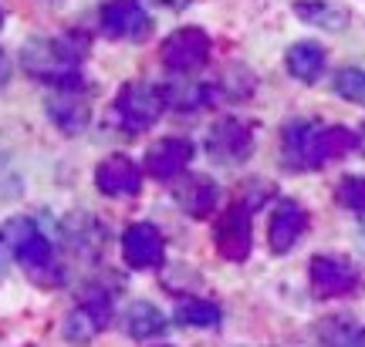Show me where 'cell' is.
<instances>
[{"label": "cell", "instance_id": "cell-8", "mask_svg": "<svg viewBox=\"0 0 365 347\" xmlns=\"http://www.w3.org/2000/svg\"><path fill=\"white\" fill-rule=\"evenodd\" d=\"M308 273H312L314 297H322V300L345 297L359 287V270L345 257H314Z\"/></svg>", "mask_w": 365, "mask_h": 347}, {"label": "cell", "instance_id": "cell-4", "mask_svg": "<svg viewBox=\"0 0 365 347\" xmlns=\"http://www.w3.org/2000/svg\"><path fill=\"white\" fill-rule=\"evenodd\" d=\"M159 58H163V65L170 68V71H180V75L200 71L210 61L207 31H200V27H180V31H173L170 38L163 41Z\"/></svg>", "mask_w": 365, "mask_h": 347}, {"label": "cell", "instance_id": "cell-18", "mask_svg": "<svg viewBox=\"0 0 365 347\" xmlns=\"http://www.w3.org/2000/svg\"><path fill=\"white\" fill-rule=\"evenodd\" d=\"M294 14H298L304 24H314V27H322V31H345L349 21H352L345 7L328 4V0H298Z\"/></svg>", "mask_w": 365, "mask_h": 347}, {"label": "cell", "instance_id": "cell-19", "mask_svg": "<svg viewBox=\"0 0 365 347\" xmlns=\"http://www.w3.org/2000/svg\"><path fill=\"white\" fill-rule=\"evenodd\" d=\"M335 95L352 105H365V71L359 68H345L335 75Z\"/></svg>", "mask_w": 365, "mask_h": 347}, {"label": "cell", "instance_id": "cell-11", "mask_svg": "<svg viewBox=\"0 0 365 347\" xmlns=\"http://www.w3.org/2000/svg\"><path fill=\"white\" fill-rule=\"evenodd\" d=\"M304 230H308V213H304V206H298L294 199H287V203H281V206L274 209L271 226H267V243H271V250L277 257H281V253H291V250L298 246V240L304 236Z\"/></svg>", "mask_w": 365, "mask_h": 347}, {"label": "cell", "instance_id": "cell-17", "mask_svg": "<svg viewBox=\"0 0 365 347\" xmlns=\"http://www.w3.org/2000/svg\"><path fill=\"white\" fill-rule=\"evenodd\" d=\"M166 314L156 307V304H149V300H135L125 314V331H129L135 341H153V337H163L166 334Z\"/></svg>", "mask_w": 365, "mask_h": 347}, {"label": "cell", "instance_id": "cell-24", "mask_svg": "<svg viewBox=\"0 0 365 347\" xmlns=\"http://www.w3.org/2000/svg\"><path fill=\"white\" fill-rule=\"evenodd\" d=\"M149 4H163V7H173V11H182L190 0H149Z\"/></svg>", "mask_w": 365, "mask_h": 347}, {"label": "cell", "instance_id": "cell-7", "mask_svg": "<svg viewBox=\"0 0 365 347\" xmlns=\"http://www.w3.org/2000/svg\"><path fill=\"white\" fill-rule=\"evenodd\" d=\"M122 257L132 270H153L166 260V240L153 223H132L122 236Z\"/></svg>", "mask_w": 365, "mask_h": 347}, {"label": "cell", "instance_id": "cell-9", "mask_svg": "<svg viewBox=\"0 0 365 347\" xmlns=\"http://www.w3.org/2000/svg\"><path fill=\"white\" fill-rule=\"evenodd\" d=\"M250 145H254V132H250L247 122L240 118H223L213 125L207 139V152L217 159V162H240L250 155Z\"/></svg>", "mask_w": 365, "mask_h": 347}, {"label": "cell", "instance_id": "cell-5", "mask_svg": "<svg viewBox=\"0 0 365 347\" xmlns=\"http://www.w3.org/2000/svg\"><path fill=\"white\" fill-rule=\"evenodd\" d=\"M102 31L115 41H145L153 31V17L135 0H108L98 14Z\"/></svg>", "mask_w": 365, "mask_h": 347}, {"label": "cell", "instance_id": "cell-2", "mask_svg": "<svg viewBox=\"0 0 365 347\" xmlns=\"http://www.w3.org/2000/svg\"><path fill=\"white\" fill-rule=\"evenodd\" d=\"M88 51V41L78 34H68L58 41H27L24 51H21V65L31 78H38L44 85L54 88H78V61Z\"/></svg>", "mask_w": 365, "mask_h": 347}, {"label": "cell", "instance_id": "cell-21", "mask_svg": "<svg viewBox=\"0 0 365 347\" xmlns=\"http://www.w3.org/2000/svg\"><path fill=\"white\" fill-rule=\"evenodd\" d=\"M335 199H339L345 209L365 216V176H345V179L339 182V189H335Z\"/></svg>", "mask_w": 365, "mask_h": 347}, {"label": "cell", "instance_id": "cell-20", "mask_svg": "<svg viewBox=\"0 0 365 347\" xmlns=\"http://www.w3.org/2000/svg\"><path fill=\"white\" fill-rule=\"evenodd\" d=\"M102 331V321L91 314L85 304H81L75 314H68V321H65V334L71 337V341H88V337H95Z\"/></svg>", "mask_w": 365, "mask_h": 347}, {"label": "cell", "instance_id": "cell-15", "mask_svg": "<svg viewBox=\"0 0 365 347\" xmlns=\"http://www.w3.org/2000/svg\"><path fill=\"white\" fill-rule=\"evenodd\" d=\"M325 48L314 44V41H298L291 44L284 54V65H287V75L304 81V85H314L318 78L325 75Z\"/></svg>", "mask_w": 365, "mask_h": 347}, {"label": "cell", "instance_id": "cell-25", "mask_svg": "<svg viewBox=\"0 0 365 347\" xmlns=\"http://www.w3.org/2000/svg\"><path fill=\"white\" fill-rule=\"evenodd\" d=\"M355 149L365 155V125H362V132H359V145H355Z\"/></svg>", "mask_w": 365, "mask_h": 347}, {"label": "cell", "instance_id": "cell-16", "mask_svg": "<svg viewBox=\"0 0 365 347\" xmlns=\"http://www.w3.org/2000/svg\"><path fill=\"white\" fill-rule=\"evenodd\" d=\"M176 324L182 327H200V331H217L223 321V310L213 304V300H203V297H180L176 300V310H173Z\"/></svg>", "mask_w": 365, "mask_h": 347}, {"label": "cell", "instance_id": "cell-26", "mask_svg": "<svg viewBox=\"0 0 365 347\" xmlns=\"http://www.w3.org/2000/svg\"><path fill=\"white\" fill-rule=\"evenodd\" d=\"M355 344H365V327L359 331V337H355Z\"/></svg>", "mask_w": 365, "mask_h": 347}, {"label": "cell", "instance_id": "cell-3", "mask_svg": "<svg viewBox=\"0 0 365 347\" xmlns=\"http://www.w3.org/2000/svg\"><path fill=\"white\" fill-rule=\"evenodd\" d=\"M166 108V98H163V88L156 85H143V81H132L118 91L115 98V115L122 122L125 132H145L153 129Z\"/></svg>", "mask_w": 365, "mask_h": 347}, {"label": "cell", "instance_id": "cell-23", "mask_svg": "<svg viewBox=\"0 0 365 347\" xmlns=\"http://www.w3.org/2000/svg\"><path fill=\"white\" fill-rule=\"evenodd\" d=\"M11 81V58H7V51L0 48V88Z\"/></svg>", "mask_w": 365, "mask_h": 347}, {"label": "cell", "instance_id": "cell-27", "mask_svg": "<svg viewBox=\"0 0 365 347\" xmlns=\"http://www.w3.org/2000/svg\"><path fill=\"white\" fill-rule=\"evenodd\" d=\"M0 27H4V11H0Z\"/></svg>", "mask_w": 365, "mask_h": 347}, {"label": "cell", "instance_id": "cell-22", "mask_svg": "<svg viewBox=\"0 0 365 347\" xmlns=\"http://www.w3.org/2000/svg\"><path fill=\"white\" fill-rule=\"evenodd\" d=\"M318 337H322L325 344H355L359 331H355L352 317H328V321H322V327H318Z\"/></svg>", "mask_w": 365, "mask_h": 347}, {"label": "cell", "instance_id": "cell-13", "mask_svg": "<svg viewBox=\"0 0 365 347\" xmlns=\"http://www.w3.org/2000/svg\"><path fill=\"white\" fill-rule=\"evenodd\" d=\"M173 199L180 203V209H186L193 219H207L217 206V199H220V189H217V182L210 179V176H182L176 182V189H173Z\"/></svg>", "mask_w": 365, "mask_h": 347}, {"label": "cell", "instance_id": "cell-12", "mask_svg": "<svg viewBox=\"0 0 365 347\" xmlns=\"http://www.w3.org/2000/svg\"><path fill=\"white\" fill-rule=\"evenodd\" d=\"M95 186L105 196H135L143 186V172L129 155H108L102 166L95 169Z\"/></svg>", "mask_w": 365, "mask_h": 347}, {"label": "cell", "instance_id": "cell-6", "mask_svg": "<svg viewBox=\"0 0 365 347\" xmlns=\"http://www.w3.org/2000/svg\"><path fill=\"white\" fill-rule=\"evenodd\" d=\"M250 213L244 203H237L230 206L227 213L220 216L217 223V233H213V240H217V250H220L223 260H230V263H240V260L250 257V246H254V230H250Z\"/></svg>", "mask_w": 365, "mask_h": 347}, {"label": "cell", "instance_id": "cell-28", "mask_svg": "<svg viewBox=\"0 0 365 347\" xmlns=\"http://www.w3.org/2000/svg\"><path fill=\"white\" fill-rule=\"evenodd\" d=\"M362 246H365V226H362Z\"/></svg>", "mask_w": 365, "mask_h": 347}, {"label": "cell", "instance_id": "cell-10", "mask_svg": "<svg viewBox=\"0 0 365 347\" xmlns=\"http://www.w3.org/2000/svg\"><path fill=\"white\" fill-rule=\"evenodd\" d=\"M190 159H193V142L190 139H159L156 145H149V152H145V172L153 176V179H176L182 176V169L190 166Z\"/></svg>", "mask_w": 365, "mask_h": 347}, {"label": "cell", "instance_id": "cell-14", "mask_svg": "<svg viewBox=\"0 0 365 347\" xmlns=\"http://www.w3.org/2000/svg\"><path fill=\"white\" fill-rule=\"evenodd\" d=\"M48 115L65 135H78V132L88 129L91 122V112L85 98L78 95V88H61V95L48 98Z\"/></svg>", "mask_w": 365, "mask_h": 347}, {"label": "cell", "instance_id": "cell-1", "mask_svg": "<svg viewBox=\"0 0 365 347\" xmlns=\"http://www.w3.org/2000/svg\"><path fill=\"white\" fill-rule=\"evenodd\" d=\"M284 162L291 169H322L349 155L359 145V135L345 125H314V122H287L284 125Z\"/></svg>", "mask_w": 365, "mask_h": 347}]
</instances>
